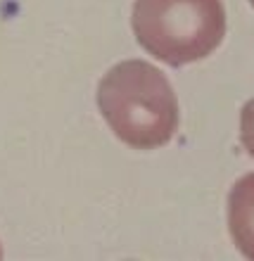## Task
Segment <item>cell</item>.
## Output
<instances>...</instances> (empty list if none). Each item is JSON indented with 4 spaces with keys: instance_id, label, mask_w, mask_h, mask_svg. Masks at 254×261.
<instances>
[{
    "instance_id": "cell-4",
    "label": "cell",
    "mask_w": 254,
    "mask_h": 261,
    "mask_svg": "<svg viewBox=\"0 0 254 261\" xmlns=\"http://www.w3.org/2000/svg\"><path fill=\"white\" fill-rule=\"evenodd\" d=\"M240 143L249 157H254V97L245 102L240 112Z\"/></svg>"
},
{
    "instance_id": "cell-6",
    "label": "cell",
    "mask_w": 254,
    "mask_h": 261,
    "mask_svg": "<svg viewBox=\"0 0 254 261\" xmlns=\"http://www.w3.org/2000/svg\"><path fill=\"white\" fill-rule=\"evenodd\" d=\"M249 3H252V7H254V0H249Z\"/></svg>"
},
{
    "instance_id": "cell-5",
    "label": "cell",
    "mask_w": 254,
    "mask_h": 261,
    "mask_svg": "<svg viewBox=\"0 0 254 261\" xmlns=\"http://www.w3.org/2000/svg\"><path fill=\"white\" fill-rule=\"evenodd\" d=\"M0 259H3V247H0Z\"/></svg>"
},
{
    "instance_id": "cell-2",
    "label": "cell",
    "mask_w": 254,
    "mask_h": 261,
    "mask_svg": "<svg viewBox=\"0 0 254 261\" xmlns=\"http://www.w3.org/2000/svg\"><path fill=\"white\" fill-rule=\"evenodd\" d=\"M131 24L138 43L155 60L183 67L221 45L226 10L221 0H136Z\"/></svg>"
},
{
    "instance_id": "cell-3",
    "label": "cell",
    "mask_w": 254,
    "mask_h": 261,
    "mask_svg": "<svg viewBox=\"0 0 254 261\" xmlns=\"http://www.w3.org/2000/svg\"><path fill=\"white\" fill-rule=\"evenodd\" d=\"M228 230L242 256L254 261V171L235 180L228 195Z\"/></svg>"
},
{
    "instance_id": "cell-1",
    "label": "cell",
    "mask_w": 254,
    "mask_h": 261,
    "mask_svg": "<svg viewBox=\"0 0 254 261\" xmlns=\"http://www.w3.org/2000/svg\"><path fill=\"white\" fill-rule=\"evenodd\" d=\"M95 97L112 133L133 150H157L179 130L176 93L150 62L126 60L114 64L100 79Z\"/></svg>"
}]
</instances>
